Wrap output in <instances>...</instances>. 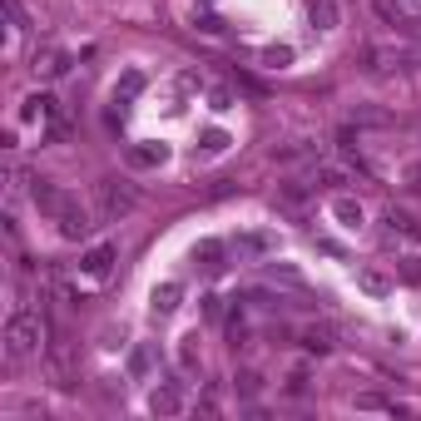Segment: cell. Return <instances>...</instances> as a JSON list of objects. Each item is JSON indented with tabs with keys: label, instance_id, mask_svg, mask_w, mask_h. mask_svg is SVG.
Here are the masks:
<instances>
[{
	"label": "cell",
	"instance_id": "obj_1",
	"mask_svg": "<svg viewBox=\"0 0 421 421\" xmlns=\"http://www.w3.org/2000/svg\"><path fill=\"white\" fill-rule=\"evenodd\" d=\"M40 337H45V322L35 313H10V322H5V352L10 357H25V352H35L40 347Z\"/></svg>",
	"mask_w": 421,
	"mask_h": 421
},
{
	"label": "cell",
	"instance_id": "obj_2",
	"mask_svg": "<svg viewBox=\"0 0 421 421\" xmlns=\"http://www.w3.org/2000/svg\"><path fill=\"white\" fill-rule=\"evenodd\" d=\"M95 199H100V218H105V223H119L124 213L139 204V194H134L124 179H100V184H95Z\"/></svg>",
	"mask_w": 421,
	"mask_h": 421
},
{
	"label": "cell",
	"instance_id": "obj_3",
	"mask_svg": "<svg viewBox=\"0 0 421 421\" xmlns=\"http://www.w3.org/2000/svg\"><path fill=\"white\" fill-rule=\"evenodd\" d=\"M55 218H60V233H65L70 243H85V238L95 233V218H90V209H80V204H70V199L60 204V213H55Z\"/></svg>",
	"mask_w": 421,
	"mask_h": 421
},
{
	"label": "cell",
	"instance_id": "obj_4",
	"mask_svg": "<svg viewBox=\"0 0 421 421\" xmlns=\"http://www.w3.org/2000/svg\"><path fill=\"white\" fill-rule=\"evenodd\" d=\"M233 248H238V258H263V253H278V233H268V228H258V233H238Z\"/></svg>",
	"mask_w": 421,
	"mask_h": 421
},
{
	"label": "cell",
	"instance_id": "obj_5",
	"mask_svg": "<svg viewBox=\"0 0 421 421\" xmlns=\"http://www.w3.org/2000/svg\"><path fill=\"white\" fill-rule=\"evenodd\" d=\"M149 407H154L159 417H179V412H184V392H179V382H169V387H159V392L149 397Z\"/></svg>",
	"mask_w": 421,
	"mask_h": 421
},
{
	"label": "cell",
	"instance_id": "obj_6",
	"mask_svg": "<svg viewBox=\"0 0 421 421\" xmlns=\"http://www.w3.org/2000/svg\"><path fill=\"white\" fill-rule=\"evenodd\" d=\"M308 184H313V189H347L352 179H347V169H337V164H317Z\"/></svg>",
	"mask_w": 421,
	"mask_h": 421
},
{
	"label": "cell",
	"instance_id": "obj_7",
	"mask_svg": "<svg viewBox=\"0 0 421 421\" xmlns=\"http://www.w3.org/2000/svg\"><path fill=\"white\" fill-rule=\"evenodd\" d=\"M109 263H114V248H109V243H100V248H90V253H85V273H90L95 283L109 278Z\"/></svg>",
	"mask_w": 421,
	"mask_h": 421
},
{
	"label": "cell",
	"instance_id": "obj_8",
	"mask_svg": "<svg viewBox=\"0 0 421 421\" xmlns=\"http://www.w3.org/2000/svg\"><path fill=\"white\" fill-rule=\"evenodd\" d=\"M357 288H362V293H372V298H387V293H392L387 273H377V268H357Z\"/></svg>",
	"mask_w": 421,
	"mask_h": 421
},
{
	"label": "cell",
	"instance_id": "obj_9",
	"mask_svg": "<svg viewBox=\"0 0 421 421\" xmlns=\"http://www.w3.org/2000/svg\"><path fill=\"white\" fill-rule=\"evenodd\" d=\"M387 228H392V233H402V238H407V243H421V228H417V218H412V213H387Z\"/></svg>",
	"mask_w": 421,
	"mask_h": 421
},
{
	"label": "cell",
	"instance_id": "obj_10",
	"mask_svg": "<svg viewBox=\"0 0 421 421\" xmlns=\"http://www.w3.org/2000/svg\"><path fill=\"white\" fill-rule=\"evenodd\" d=\"M308 15H313L317 30H332V25H337V5H332V0H313V5H308Z\"/></svg>",
	"mask_w": 421,
	"mask_h": 421
},
{
	"label": "cell",
	"instance_id": "obj_11",
	"mask_svg": "<svg viewBox=\"0 0 421 421\" xmlns=\"http://www.w3.org/2000/svg\"><path fill=\"white\" fill-rule=\"evenodd\" d=\"M174 308H179V283H164V288L154 293V313H159V317H169Z\"/></svg>",
	"mask_w": 421,
	"mask_h": 421
},
{
	"label": "cell",
	"instance_id": "obj_12",
	"mask_svg": "<svg viewBox=\"0 0 421 421\" xmlns=\"http://www.w3.org/2000/svg\"><path fill=\"white\" fill-rule=\"evenodd\" d=\"M233 387H238V397H258V392H263V377H258V372H238Z\"/></svg>",
	"mask_w": 421,
	"mask_h": 421
},
{
	"label": "cell",
	"instance_id": "obj_13",
	"mask_svg": "<svg viewBox=\"0 0 421 421\" xmlns=\"http://www.w3.org/2000/svg\"><path fill=\"white\" fill-rule=\"evenodd\" d=\"M303 347H308V352H332V337L317 332V327H308V332H303Z\"/></svg>",
	"mask_w": 421,
	"mask_h": 421
},
{
	"label": "cell",
	"instance_id": "obj_14",
	"mask_svg": "<svg viewBox=\"0 0 421 421\" xmlns=\"http://www.w3.org/2000/svg\"><path fill=\"white\" fill-rule=\"evenodd\" d=\"M129 367H134V377H144V372H149V367H154V347H139V352H134V362H129Z\"/></svg>",
	"mask_w": 421,
	"mask_h": 421
},
{
	"label": "cell",
	"instance_id": "obj_15",
	"mask_svg": "<svg viewBox=\"0 0 421 421\" xmlns=\"http://www.w3.org/2000/svg\"><path fill=\"white\" fill-rule=\"evenodd\" d=\"M268 278H273V283H288V288H303V278H298L293 268H268Z\"/></svg>",
	"mask_w": 421,
	"mask_h": 421
},
{
	"label": "cell",
	"instance_id": "obj_16",
	"mask_svg": "<svg viewBox=\"0 0 421 421\" xmlns=\"http://www.w3.org/2000/svg\"><path fill=\"white\" fill-rule=\"evenodd\" d=\"M288 392L303 397V392H308V372H293V377H288Z\"/></svg>",
	"mask_w": 421,
	"mask_h": 421
},
{
	"label": "cell",
	"instance_id": "obj_17",
	"mask_svg": "<svg viewBox=\"0 0 421 421\" xmlns=\"http://www.w3.org/2000/svg\"><path fill=\"white\" fill-rule=\"evenodd\" d=\"M402 278H407V283H421V268H417V258H402Z\"/></svg>",
	"mask_w": 421,
	"mask_h": 421
}]
</instances>
